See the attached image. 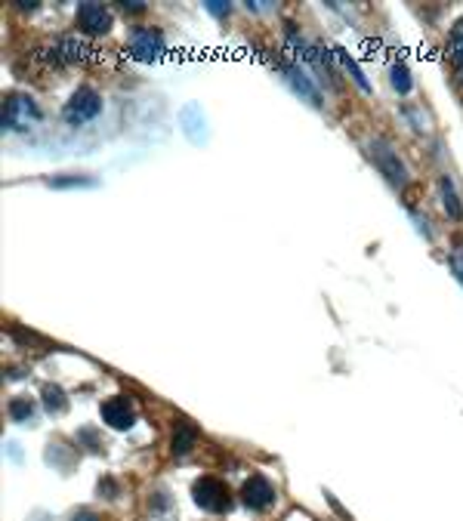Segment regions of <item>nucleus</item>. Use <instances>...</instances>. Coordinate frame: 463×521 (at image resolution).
I'll use <instances>...</instances> for the list:
<instances>
[{"mask_svg": "<svg viewBox=\"0 0 463 521\" xmlns=\"http://www.w3.org/2000/svg\"><path fill=\"white\" fill-rule=\"evenodd\" d=\"M451 269H454V275H457L460 284H463V247H457V250L451 253Z\"/></svg>", "mask_w": 463, "mask_h": 521, "instance_id": "17", "label": "nucleus"}, {"mask_svg": "<svg viewBox=\"0 0 463 521\" xmlns=\"http://www.w3.org/2000/svg\"><path fill=\"white\" fill-rule=\"evenodd\" d=\"M44 404H47L49 414H62V411H65V395H62V389L47 386V389H44Z\"/></svg>", "mask_w": 463, "mask_h": 521, "instance_id": "15", "label": "nucleus"}, {"mask_svg": "<svg viewBox=\"0 0 463 521\" xmlns=\"http://www.w3.org/2000/svg\"><path fill=\"white\" fill-rule=\"evenodd\" d=\"M207 10H210V13H216V16H223V13H229V6H223L220 0H210V4H207Z\"/></svg>", "mask_w": 463, "mask_h": 521, "instance_id": "19", "label": "nucleus"}, {"mask_svg": "<svg viewBox=\"0 0 463 521\" xmlns=\"http://www.w3.org/2000/svg\"><path fill=\"white\" fill-rule=\"evenodd\" d=\"M99 111H102V99L96 96V90L81 87V90L69 99V105L62 108V117H65V121H69L71 127H81V124L93 121V117H96Z\"/></svg>", "mask_w": 463, "mask_h": 521, "instance_id": "1", "label": "nucleus"}, {"mask_svg": "<svg viewBox=\"0 0 463 521\" xmlns=\"http://www.w3.org/2000/svg\"><path fill=\"white\" fill-rule=\"evenodd\" d=\"M102 420L112 426V429H130L136 414H133V404L127 398H108L102 404Z\"/></svg>", "mask_w": 463, "mask_h": 521, "instance_id": "8", "label": "nucleus"}, {"mask_svg": "<svg viewBox=\"0 0 463 521\" xmlns=\"http://www.w3.org/2000/svg\"><path fill=\"white\" fill-rule=\"evenodd\" d=\"M241 500H244V506H250V509L263 512V509H269V506L275 503V488L269 484V478H266V475H250L247 481H244Z\"/></svg>", "mask_w": 463, "mask_h": 521, "instance_id": "6", "label": "nucleus"}, {"mask_svg": "<svg viewBox=\"0 0 463 521\" xmlns=\"http://www.w3.org/2000/svg\"><path fill=\"white\" fill-rule=\"evenodd\" d=\"M167 49V40L158 28H133L130 34V53L136 59H158Z\"/></svg>", "mask_w": 463, "mask_h": 521, "instance_id": "5", "label": "nucleus"}, {"mask_svg": "<svg viewBox=\"0 0 463 521\" xmlns=\"http://www.w3.org/2000/svg\"><path fill=\"white\" fill-rule=\"evenodd\" d=\"M370 158L377 160V167H380V173L389 179L392 185H408V170H405V164H402V158L395 155V151L389 148L386 142H374L370 145Z\"/></svg>", "mask_w": 463, "mask_h": 521, "instance_id": "4", "label": "nucleus"}, {"mask_svg": "<svg viewBox=\"0 0 463 521\" xmlns=\"http://www.w3.org/2000/svg\"><path fill=\"white\" fill-rule=\"evenodd\" d=\"M448 53H451V59L457 62L460 68H463V19L454 25L451 28V44H448Z\"/></svg>", "mask_w": 463, "mask_h": 521, "instance_id": "13", "label": "nucleus"}, {"mask_svg": "<svg viewBox=\"0 0 463 521\" xmlns=\"http://www.w3.org/2000/svg\"><path fill=\"white\" fill-rule=\"evenodd\" d=\"M334 53H336V59H340V62H343V65H346V71L352 74V81H356V83H358V87H361V90H365V93H368L370 87H368L365 74H361V68H358L356 62H352V56L346 53V49H340V47H336V49H334Z\"/></svg>", "mask_w": 463, "mask_h": 521, "instance_id": "12", "label": "nucleus"}, {"mask_svg": "<svg viewBox=\"0 0 463 521\" xmlns=\"http://www.w3.org/2000/svg\"><path fill=\"white\" fill-rule=\"evenodd\" d=\"M439 189H442V201H445V210H448L451 219H463V207L457 201V192H454V182L451 176H442L439 179Z\"/></svg>", "mask_w": 463, "mask_h": 521, "instance_id": "10", "label": "nucleus"}, {"mask_svg": "<svg viewBox=\"0 0 463 521\" xmlns=\"http://www.w3.org/2000/svg\"><path fill=\"white\" fill-rule=\"evenodd\" d=\"M40 121V108L35 105V99L28 96H10L4 105V127L6 130H25L28 124Z\"/></svg>", "mask_w": 463, "mask_h": 521, "instance_id": "3", "label": "nucleus"}, {"mask_svg": "<svg viewBox=\"0 0 463 521\" xmlns=\"http://www.w3.org/2000/svg\"><path fill=\"white\" fill-rule=\"evenodd\" d=\"M192 493H195V503L204 512H229V506H232L229 491H225V484L216 481V478H201V481H195Z\"/></svg>", "mask_w": 463, "mask_h": 521, "instance_id": "2", "label": "nucleus"}, {"mask_svg": "<svg viewBox=\"0 0 463 521\" xmlns=\"http://www.w3.org/2000/svg\"><path fill=\"white\" fill-rule=\"evenodd\" d=\"M78 25L87 34H105L112 28V13L102 4H81L78 6Z\"/></svg>", "mask_w": 463, "mask_h": 521, "instance_id": "7", "label": "nucleus"}, {"mask_svg": "<svg viewBox=\"0 0 463 521\" xmlns=\"http://www.w3.org/2000/svg\"><path fill=\"white\" fill-rule=\"evenodd\" d=\"M195 438H198V432L192 429L189 423H180L176 426V435H173V454H189L192 450V444H195Z\"/></svg>", "mask_w": 463, "mask_h": 521, "instance_id": "11", "label": "nucleus"}, {"mask_svg": "<svg viewBox=\"0 0 463 521\" xmlns=\"http://www.w3.org/2000/svg\"><path fill=\"white\" fill-rule=\"evenodd\" d=\"M10 416L16 423H28L31 416H35V404H31L28 398H16L13 404H10Z\"/></svg>", "mask_w": 463, "mask_h": 521, "instance_id": "14", "label": "nucleus"}, {"mask_svg": "<svg viewBox=\"0 0 463 521\" xmlns=\"http://www.w3.org/2000/svg\"><path fill=\"white\" fill-rule=\"evenodd\" d=\"M392 87L399 90V93H408L411 90V74H408V68L405 65H392Z\"/></svg>", "mask_w": 463, "mask_h": 521, "instance_id": "16", "label": "nucleus"}, {"mask_svg": "<svg viewBox=\"0 0 463 521\" xmlns=\"http://www.w3.org/2000/svg\"><path fill=\"white\" fill-rule=\"evenodd\" d=\"M71 521H99V518H96V512H87V509H83V512H78V515H74Z\"/></svg>", "mask_w": 463, "mask_h": 521, "instance_id": "20", "label": "nucleus"}, {"mask_svg": "<svg viewBox=\"0 0 463 521\" xmlns=\"http://www.w3.org/2000/svg\"><path fill=\"white\" fill-rule=\"evenodd\" d=\"M457 78H460V83H463V68H460V71H457Z\"/></svg>", "mask_w": 463, "mask_h": 521, "instance_id": "21", "label": "nucleus"}, {"mask_svg": "<svg viewBox=\"0 0 463 521\" xmlns=\"http://www.w3.org/2000/svg\"><path fill=\"white\" fill-rule=\"evenodd\" d=\"M56 189H62V185H90V179H53Z\"/></svg>", "mask_w": 463, "mask_h": 521, "instance_id": "18", "label": "nucleus"}, {"mask_svg": "<svg viewBox=\"0 0 463 521\" xmlns=\"http://www.w3.org/2000/svg\"><path fill=\"white\" fill-rule=\"evenodd\" d=\"M284 74H288V81H291V87L300 93V96H306L312 105H322V96H318V90H315V83L309 81V74L306 71H300L297 65H288L284 68Z\"/></svg>", "mask_w": 463, "mask_h": 521, "instance_id": "9", "label": "nucleus"}]
</instances>
